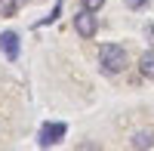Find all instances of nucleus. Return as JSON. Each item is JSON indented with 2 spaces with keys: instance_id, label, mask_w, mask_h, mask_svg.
I'll return each mask as SVG.
<instances>
[{
  "instance_id": "obj_1",
  "label": "nucleus",
  "mask_w": 154,
  "mask_h": 151,
  "mask_svg": "<svg viewBox=\"0 0 154 151\" xmlns=\"http://www.w3.org/2000/svg\"><path fill=\"white\" fill-rule=\"evenodd\" d=\"M99 65L105 74H120L126 68V49L117 46V43H105L102 53H99Z\"/></svg>"
},
{
  "instance_id": "obj_2",
  "label": "nucleus",
  "mask_w": 154,
  "mask_h": 151,
  "mask_svg": "<svg viewBox=\"0 0 154 151\" xmlns=\"http://www.w3.org/2000/svg\"><path fill=\"white\" fill-rule=\"evenodd\" d=\"M65 133H68L65 123H43V127H40V136H37V145H40V148H49V145H56V142L65 139Z\"/></svg>"
},
{
  "instance_id": "obj_3",
  "label": "nucleus",
  "mask_w": 154,
  "mask_h": 151,
  "mask_svg": "<svg viewBox=\"0 0 154 151\" xmlns=\"http://www.w3.org/2000/svg\"><path fill=\"white\" fill-rule=\"evenodd\" d=\"M74 31L80 34V37H93V34L99 31V19H96L89 9L77 12V16H74Z\"/></svg>"
},
{
  "instance_id": "obj_4",
  "label": "nucleus",
  "mask_w": 154,
  "mask_h": 151,
  "mask_svg": "<svg viewBox=\"0 0 154 151\" xmlns=\"http://www.w3.org/2000/svg\"><path fill=\"white\" fill-rule=\"evenodd\" d=\"M0 49H3V56L9 62L19 59V34L16 31H3V34H0Z\"/></svg>"
},
{
  "instance_id": "obj_5",
  "label": "nucleus",
  "mask_w": 154,
  "mask_h": 151,
  "mask_svg": "<svg viewBox=\"0 0 154 151\" xmlns=\"http://www.w3.org/2000/svg\"><path fill=\"white\" fill-rule=\"evenodd\" d=\"M130 145L133 148H154V133H148V130H139L133 139H130Z\"/></svg>"
},
{
  "instance_id": "obj_6",
  "label": "nucleus",
  "mask_w": 154,
  "mask_h": 151,
  "mask_svg": "<svg viewBox=\"0 0 154 151\" xmlns=\"http://www.w3.org/2000/svg\"><path fill=\"white\" fill-rule=\"evenodd\" d=\"M139 71H142L145 77H151V80H154V49L142 53V59H139Z\"/></svg>"
},
{
  "instance_id": "obj_7",
  "label": "nucleus",
  "mask_w": 154,
  "mask_h": 151,
  "mask_svg": "<svg viewBox=\"0 0 154 151\" xmlns=\"http://www.w3.org/2000/svg\"><path fill=\"white\" fill-rule=\"evenodd\" d=\"M19 0H0V16H16Z\"/></svg>"
},
{
  "instance_id": "obj_8",
  "label": "nucleus",
  "mask_w": 154,
  "mask_h": 151,
  "mask_svg": "<svg viewBox=\"0 0 154 151\" xmlns=\"http://www.w3.org/2000/svg\"><path fill=\"white\" fill-rule=\"evenodd\" d=\"M59 12H62V0H56V6H53V12H49V16L40 22V25H49V22H56L59 19Z\"/></svg>"
},
{
  "instance_id": "obj_9",
  "label": "nucleus",
  "mask_w": 154,
  "mask_h": 151,
  "mask_svg": "<svg viewBox=\"0 0 154 151\" xmlns=\"http://www.w3.org/2000/svg\"><path fill=\"white\" fill-rule=\"evenodd\" d=\"M102 6H105V0H83V9H89V12H96Z\"/></svg>"
},
{
  "instance_id": "obj_10",
  "label": "nucleus",
  "mask_w": 154,
  "mask_h": 151,
  "mask_svg": "<svg viewBox=\"0 0 154 151\" xmlns=\"http://www.w3.org/2000/svg\"><path fill=\"white\" fill-rule=\"evenodd\" d=\"M148 3V0H126V6H130V9H142Z\"/></svg>"
}]
</instances>
